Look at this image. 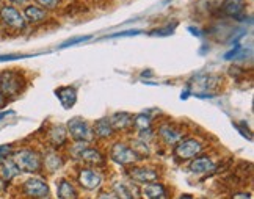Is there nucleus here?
<instances>
[{"label":"nucleus","mask_w":254,"mask_h":199,"mask_svg":"<svg viewBox=\"0 0 254 199\" xmlns=\"http://www.w3.org/2000/svg\"><path fill=\"white\" fill-rule=\"evenodd\" d=\"M13 162L21 173H38L43 166L41 155L33 149H21L13 157Z\"/></svg>","instance_id":"nucleus-1"},{"label":"nucleus","mask_w":254,"mask_h":199,"mask_svg":"<svg viewBox=\"0 0 254 199\" xmlns=\"http://www.w3.org/2000/svg\"><path fill=\"white\" fill-rule=\"evenodd\" d=\"M66 131L71 135V138L75 143H86L88 144L96 138L91 124H88V121H85V119L80 116L71 118L69 121H67Z\"/></svg>","instance_id":"nucleus-2"},{"label":"nucleus","mask_w":254,"mask_h":199,"mask_svg":"<svg viewBox=\"0 0 254 199\" xmlns=\"http://www.w3.org/2000/svg\"><path fill=\"white\" fill-rule=\"evenodd\" d=\"M25 86L24 77L14 71H5L0 74V91L6 97H14L22 91Z\"/></svg>","instance_id":"nucleus-3"},{"label":"nucleus","mask_w":254,"mask_h":199,"mask_svg":"<svg viewBox=\"0 0 254 199\" xmlns=\"http://www.w3.org/2000/svg\"><path fill=\"white\" fill-rule=\"evenodd\" d=\"M110 158L115 162V163H118V165H133L136 162H140L141 160V157L136 154L133 149L129 146V144H126V143H115L110 149Z\"/></svg>","instance_id":"nucleus-4"},{"label":"nucleus","mask_w":254,"mask_h":199,"mask_svg":"<svg viewBox=\"0 0 254 199\" xmlns=\"http://www.w3.org/2000/svg\"><path fill=\"white\" fill-rule=\"evenodd\" d=\"M204 151V146L199 140L194 138H182V140L176 144L174 154L181 160H191V158L198 157Z\"/></svg>","instance_id":"nucleus-5"},{"label":"nucleus","mask_w":254,"mask_h":199,"mask_svg":"<svg viewBox=\"0 0 254 199\" xmlns=\"http://www.w3.org/2000/svg\"><path fill=\"white\" fill-rule=\"evenodd\" d=\"M0 17L5 25H8L9 28H14V30H24L27 27V22L24 16L21 14L16 9V6L11 5H5L0 8Z\"/></svg>","instance_id":"nucleus-6"},{"label":"nucleus","mask_w":254,"mask_h":199,"mask_svg":"<svg viewBox=\"0 0 254 199\" xmlns=\"http://www.w3.org/2000/svg\"><path fill=\"white\" fill-rule=\"evenodd\" d=\"M22 190L28 198L43 199L49 195V185L40 177H30L24 182Z\"/></svg>","instance_id":"nucleus-7"},{"label":"nucleus","mask_w":254,"mask_h":199,"mask_svg":"<svg viewBox=\"0 0 254 199\" xmlns=\"http://www.w3.org/2000/svg\"><path fill=\"white\" fill-rule=\"evenodd\" d=\"M220 9L224 16L242 19L247 14V0H223Z\"/></svg>","instance_id":"nucleus-8"},{"label":"nucleus","mask_w":254,"mask_h":199,"mask_svg":"<svg viewBox=\"0 0 254 199\" xmlns=\"http://www.w3.org/2000/svg\"><path fill=\"white\" fill-rule=\"evenodd\" d=\"M157 133L160 136V140L168 146H176L184 138V132L181 129H178L174 124H170V123L162 124L159 127Z\"/></svg>","instance_id":"nucleus-9"},{"label":"nucleus","mask_w":254,"mask_h":199,"mask_svg":"<svg viewBox=\"0 0 254 199\" xmlns=\"http://www.w3.org/2000/svg\"><path fill=\"white\" fill-rule=\"evenodd\" d=\"M79 182L86 190H96L102 184V176L94 168H83L79 173Z\"/></svg>","instance_id":"nucleus-10"},{"label":"nucleus","mask_w":254,"mask_h":199,"mask_svg":"<svg viewBox=\"0 0 254 199\" xmlns=\"http://www.w3.org/2000/svg\"><path fill=\"white\" fill-rule=\"evenodd\" d=\"M189 170L193 174H210L217 170V163H215L207 155H201V157L198 155V157L191 158Z\"/></svg>","instance_id":"nucleus-11"},{"label":"nucleus","mask_w":254,"mask_h":199,"mask_svg":"<svg viewBox=\"0 0 254 199\" xmlns=\"http://www.w3.org/2000/svg\"><path fill=\"white\" fill-rule=\"evenodd\" d=\"M77 157L90 165H104L105 157L104 154L96 147H88L86 143H82V149H77Z\"/></svg>","instance_id":"nucleus-12"},{"label":"nucleus","mask_w":254,"mask_h":199,"mask_svg":"<svg viewBox=\"0 0 254 199\" xmlns=\"http://www.w3.org/2000/svg\"><path fill=\"white\" fill-rule=\"evenodd\" d=\"M24 19L25 22H30V24H40V22H44L46 19L49 17V11L44 9L43 6L40 5H27L24 8Z\"/></svg>","instance_id":"nucleus-13"},{"label":"nucleus","mask_w":254,"mask_h":199,"mask_svg":"<svg viewBox=\"0 0 254 199\" xmlns=\"http://www.w3.org/2000/svg\"><path fill=\"white\" fill-rule=\"evenodd\" d=\"M129 176L136 182H143V184H149L155 182V179L159 177V173L154 170V168H146V166H135L129 171Z\"/></svg>","instance_id":"nucleus-14"},{"label":"nucleus","mask_w":254,"mask_h":199,"mask_svg":"<svg viewBox=\"0 0 254 199\" xmlns=\"http://www.w3.org/2000/svg\"><path fill=\"white\" fill-rule=\"evenodd\" d=\"M109 119L113 131H127V129L133 127V115L127 112H116Z\"/></svg>","instance_id":"nucleus-15"},{"label":"nucleus","mask_w":254,"mask_h":199,"mask_svg":"<svg viewBox=\"0 0 254 199\" xmlns=\"http://www.w3.org/2000/svg\"><path fill=\"white\" fill-rule=\"evenodd\" d=\"M47 138H49V141L52 143L54 147H62L67 141V131H66V127L60 126V124L52 126L51 131H49V133H47Z\"/></svg>","instance_id":"nucleus-16"},{"label":"nucleus","mask_w":254,"mask_h":199,"mask_svg":"<svg viewBox=\"0 0 254 199\" xmlns=\"http://www.w3.org/2000/svg\"><path fill=\"white\" fill-rule=\"evenodd\" d=\"M58 101H60V104L64 107V108H71L74 107L75 101H77V91L74 86H62L58 88L55 91Z\"/></svg>","instance_id":"nucleus-17"},{"label":"nucleus","mask_w":254,"mask_h":199,"mask_svg":"<svg viewBox=\"0 0 254 199\" xmlns=\"http://www.w3.org/2000/svg\"><path fill=\"white\" fill-rule=\"evenodd\" d=\"M143 193L146 199H167L168 198L167 188H165L163 184H159V182L146 184V187L143 188Z\"/></svg>","instance_id":"nucleus-18"},{"label":"nucleus","mask_w":254,"mask_h":199,"mask_svg":"<svg viewBox=\"0 0 254 199\" xmlns=\"http://www.w3.org/2000/svg\"><path fill=\"white\" fill-rule=\"evenodd\" d=\"M93 131H94V135L99 136V138H110L113 135V132H115L109 118L97 119V121L94 123V126H93Z\"/></svg>","instance_id":"nucleus-19"},{"label":"nucleus","mask_w":254,"mask_h":199,"mask_svg":"<svg viewBox=\"0 0 254 199\" xmlns=\"http://www.w3.org/2000/svg\"><path fill=\"white\" fill-rule=\"evenodd\" d=\"M57 193H58V199H77V192L74 185L67 181V179H62L57 184Z\"/></svg>","instance_id":"nucleus-20"},{"label":"nucleus","mask_w":254,"mask_h":199,"mask_svg":"<svg viewBox=\"0 0 254 199\" xmlns=\"http://www.w3.org/2000/svg\"><path fill=\"white\" fill-rule=\"evenodd\" d=\"M19 173L17 166L14 165L13 160H3L2 163H0V177L3 179V181H11V179H14Z\"/></svg>","instance_id":"nucleus-21"},{"label":"nucleus","mask_w":254,"mask_h":199,"mask_svg":"<svg viewBox=\"0 0 254 199\" xmlns=\"http://www.w3.org/2000/svg\"><path fill=\"white\" fill-rule=\"evenodd\" d=\"M151 124H152V118L149 113H138L133 116V127L136 129V131H146V129H151Z\"/></svg>","instance_id":"nucleus-22"},{"label":"nucleus","mask_w":254,"mask_h":199,"mask_svg":"<svg viewBox=\"0 0 254 199\" xmlns=\"http://www.w3.org/2000/svg\"><path fill=\"white\" fill-rule=\"evenodd\" d=\"M115 193H116V198L118 199H135L130 187L126 185V184H121V182L115 184Z\"/></svg>","instance_id":"nucleus-23"},{"label":"nucleus","mask_w":254,"mask_h":199,"mask_svg":"<svg viewBox=\"0 0 254 199\" xmlns=\"http://www.w3.org/2000/svg\"><path fill=\"white\" fill-rule=\"evenodd\" d=\"M44 165H46L51 171H55L57 168H60V166H62V158L58 157L57 154H49V155L44 158Z\"/></svg>","instance_id":"nucleus-24"},{"label":"nucleus","mask_w":254,"mask_h":199,"mask_svg":"<svg viewBox=\"0 0 254 199\" xmlns=\"http://www.w3.org/2000/svg\"><path fill=\"white\" fill-rule=\"evenodd\" d=\"M36 5L43 6L44 9H57L58 6H60V3L63 2V0H35Z\"/></svg>","instance_id":"nucleus-25"},{"label":"nucleus","mask_w":254,"mask_h":199,"mask_svg":"<svg viewBox=\"0 0 254 199\" xmlns=\"http://www.w3.org/2000/svg\"><path fill=\"white\" fill-rule=\"evenodd\" d=\"M91 36H77V38H69V39H66V41L60 46L62 49L64 47H69V46H75V44H79V43H83V41H88Z\"/></svg>","instance_id":"nucleus-26"},{"label":"nucleus","mask_w":254,"mask_h":199,"mask_svg":"<svg viewBox=\"0 0 254 199\" xmlns=\"http://www.w3.org/2000/svg\"><path fill=\"white\" fill-rule=\"evenodd\" d=\"M176 28V24L171 27V25H167L165 28H159V30H155V32H152L151 35H159V36H165V35H170L173 30Z\"/></svg>","instance_id":"nucleus-27"},{"label":"nucleus","mask_w":254,"mask_h":199,"mask_svg":"<svg viewBox=\"0 0 254 199\" xmlns=\"http://www.w3.org/2000/svg\"><path fill=\"white\" fill-rule=\"evenodd\" d=\"M141 30H127V32H121V33H116V35H110L109 38H121V36H135V35H140Z\"/></svg>","instance_id":"nucleus-28"},{"label":"nucleus","mask_w":254,"mask_h":199,"mask_svg":"<svg viewBox=\"0 0 254 199\" xmlns=\"http://www.w3.org/2000/svg\"><path fill=\"white\" fill-rule=\"evenodd\" d=\"M11 154V144H2L0 146V160H5V157Z\"/></svg>","instance_id":"nucleus-29"},{"label":"nucleus","mask_w":254,"mask_h":199,"mask_svg":"<svg viewBox=\"0 0 254 199\" xmlns=\"http://www.w3.org/2000/svg\"><path fill=\"white\" fill-rule=\"evenodd\" d=\"M232 199H253V196H251L250 193L240 192V193H234V195H232Z\"/></svg>","instance_id":"nucleus-30"},{"label":"nucleus","mask_w":254,"mask_h":199,"mask_svg":"<svg viewBox=\"0 0 254 199\" xmlns=\"http://www.w3.org/2000/svg\"><path fill=\"white\" fill-rule=\"evenodd\" d=\"M24 58V55H0V62H6V60H17Z\"/></svg>","instance_id":"nucleus-31"},{"label":"nucleus","mask_w":254,"mask_h":199,"mask_svg":"<svg viewBox=\"0 0 254 199\" xmlns=\"http://www.w3.org/2000/svg\"><path fill=\"white\" fill-rule=\"evenodd\" d=\"M6 99H8V97H6L2 91H0V108H3V107L6 105Z\"/></svg>","instance_id":"nucleus-32"},{"label":"nucleus","mask_w":254,"mask_h":199,"mask_svg":"<svg viewBox=\"0 0 254 199\" xmlns=\"http://www.w3.org/2000/svg\"><path fill=\"white\" fill-rule=\"evenodd\" d=\"M99 199H118L115 195H112V193H102L101 196H99Z\"/></svg>","instance_id":"nucleus-33"},{"label":"nucleus","mask_w":254,"mask_h":199,"mask_svg":"<svg viewBox=\"0 0 254 199\" xmlns=\"http://www.w3.org/2000/svg\"><path fill=\"white\" fill-rule=\"evenodd\" d=\"M11 2L14 3V5H25L28 0H11Z\"/></svg>","instance_id":"nucleus-34"},{"label":"nucleus","mask_w":254,"mask_h":199,"mask_svg":"<svg viewBox=\"0 0 254 199\" xmlns=\"http://www.w3.org/2000/svg\"><path fill=\"white\" fill-rule=\"evenodd\" d=\"M8 115H13V112H11V110H9V112H2V113H0V121H2V119H3V118H6Z\"/></svg>","instance_id":"nucleus-35"},{"label":"nucleus","mask_w":254,"mask_h":199,"mask_svg":"<svg viewBox=\"0 0 254 199\" xmlns=\"http://www.w3.org/2000/svg\"><path fill=\"white\" fill-rule=\"evenodd\" d=\"M3 188H5V181H3V179H2V177H0V192H2V190H3Z\"/></svg>","instance_id":"nucleus-36"}]
</instances>
